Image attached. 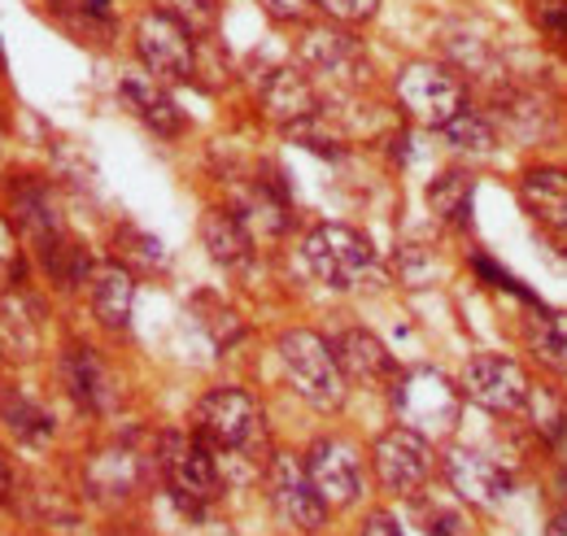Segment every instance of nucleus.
<instances>
[{
  "label": "nucleus",
  "mask_w": 567,
  "mask_h": 536,
  "mask_svg": "<svg viewBox=\"0 0 567 536\" xmlns=\"http://www.w3.org/2000/svg\"><path fill=\"white\" fill-rule=\"evenodd\" d=\"M519 205L550 231H567V171L533 166L519 175Z\"/></svg>",
  "instance_id": "24"
},
{
  "label": "nucleus",
  "mask_w": 567,
  "mask_h": 536,
  "mask_svg": "<svg viewBox=\"0 0 567 536\" xmlns=\"http://www.w3.org/2000/svg\"><path fill=\"white\" fill-rule=\"evenodd\" d=\"M332 353H337L346 380H358V384H384V380L398 375V362H393L389 344L367 328H346L332 340Z\"/></svg>",
  "instance_id": "21"
},
{
  "label": "nucleus",
  "mask_w": 567,
  "mask_h": 536,
  "mask_svg": "<svg viewBox=\"0 0 567 536\" xmlns=\"http://www.w3.org/2000/svg\"><path fill=\"white\" fill-rule=\"evenodd\" d=\"M132 40H136V58L153 79H162V83H193L197 79V35L175 13H166L162 4L144 9L136 18Z\"/></svg>",
  "instance_id": "7"
},
{
  "label": "nucleus",
  "mask_w": 567,
  "mask_h": 536,
  "mask_svg": "<svg viewBox=\"0 0 567 536\" xmlns=\"http://www.w3.org/2000/svg\"><path fill=\"white\" fill-rule=\"evenodd\" d=\"M315 9H323L341 27H358V22H371L380 13V0H315Z\"/></svg>",
  "instance_id": "36"
},
{
  "label": "nucleus",
  "mask_w": 567,
  "mask_h": 536,
  "mask_svg": "<svg viewBox=\"0 0 567 536\" xmlns=\"http://www.w3.org/2000/svg\"><path fill=\"white\" fill-rule=\"evenodd\" d=\"M441 40H445L450 66L467 70V74H485V79H497V74H502L497 53L489 49V40H481V35H476V27L454 22V27H445V31H441Z\"/></svg>",
  "instance_id": "29"
},
{
  "label": "nucleus",
  "mask_w": 567,
  "mask_h": 536,
  "mask_svg": "<svg viewBox=\"0 0 567 536\" xmlns=\"http://www.w3.org/2000/svg\"><path fill=\"white\" fill-rule=\"evenodd\" d=\"M44 349V301L22 284L0 292V358L31 362Z\"/></svg>",
  "instance_id": "17"
},
{
  "label": "nucleus",
  "mask_w": 567,
  "mask_h": 536,
  "mask_svg": "<svg viewBox=\"0 0 567 536\" xmlns=\"http://www.w3.org/2000/svg\"><path fill=\"white\" fill-rule=\"evenodd\" d=\"M44 13L79 44H110L118 31L114 0H44Z\"/></svg>",
  "instance_id": "23"
},
{
  "label": "nucleus",
  "mask_w": 567,
  "mask_h": 536,
  "mask_svg": "<svg viewBox=\"0 0 567 536\" xmlns=\"http://www.w3.org/2000/svg\"><path fill=\"white\" fill-rule=\"evenodd\" d=\"M87 301H92V315L101 319V328L127 332L132 310H136V275L123 262H96L87 275Z\"/></svg>",
  "instance_id": "20"
},
{
  "label": "nucleus",
  "mask_w": 567,
  "mask_h": 536,
  "mask_svg": "<svg viewBox=\"0 0 567 536\" xmlns=\"http://www.w3.org/2000/svg\"><path fill=\"white\" fill-rule=\"evenodd\" d=\"M463 398L489 410V414H524V405L533 398V380L519 367V358L511 353H476L463 367Z\"/></svg>",
  "instance_id": "9"
},
{
  "label": "nucleus",
  "mask_w": 567,
  "mask_h": 536,
  "mask_svg": "<svg viewBox=\"0 0 567 536\" xmlns=\"http://www.w3.org/2000/svg\"><path fill=\"white\" fill-rule=\"evenodd\" d=\"M202 245L210 249V258L227 270H245L254 262V231L245 227V218L236 209L210 205L202 214Z\"/></svg>",
  "instance_id": "22"
},
{
  "label": "nucleus",
  "mask_w": 567,
  "mask_h": 536,
  "mask_svg": "<svg viewBox=\"0 0 567 536\" xmlns=\"http://www.w3.org/2000/svg\"><path fill=\"white\" fill-rule=\"evenodd\" d=\"M58 375H62V389L71 393V402L83 414H110L118 402V389H114V371L105 367V358L92 349V344H66L62 358H58Z\"/></svg>",
  "instance_id": "15"
},
{
  "label": "nucleus",
  "mask_w": 567,
  "mask_h": 536,
  "mask_svg": "<svg viewBox=\"0 0 567 536\" xmlns=\"http://www.w3.org/2000/svg\"><path fill=\"white\" fill-rule=\"evenodd\" d=\"M118 96H123L127 114H132V118H141L153 135L175 140V135L184 132V110L175 105V96L166 92V83H162V79H153L148 70H144V74H123Z\"/></svg>",
  "instance_id": "19"
},
{
  "label": "nucleus",
  "mask_w": 567,
  "mask_h": 536,
  "mask_svg": "<svg viewBox=\"0 0 567 536\" xmlns=\"http://www.w3.org/2000/svg\"><path fill=\"white\" fill-rule=\"evenodd\" d=\"M9 218H13V227L22 231V240L40 254V249H49L53 240H62V236H71L66 231V218H62V205H58V193H53V184L49 179H40V175H18V179H9Z\"/></svg>",
  "instance_id": "12"
},
{
  "label": "nucleus",
  "mask_w": 567,
  "mask_h": 536,
  "mask_svg": "<svg viewBox=\"0 0 567 536\" xmlns=\"http://www.w3.org/2000/svg\"><path fill=\"white\" fill-rule=\"evenodd\" d=\"M202 323L210 328L218 349H227L231 340H240V332H245V323H240V319H236V310H227V306H214V315L210 319H202Z\"/></svg>",
  "instance_id": "38"
},
{
  "label": "nucleus",
  "mask_w": 567,
  "mask_h": 536,
  "mask_svg": "<svg viewBox=\"0 0 567 536\" xmlns=\"http://www.w3.org/2000/svg\"><path fill=\"white\" fill-rule=\"evenodd\" d=\"M524 344L542 367L567 371V310L537 306V315L524 323Z\"/></svg>",
  "instance_id": "28"
},
{
  "label": "nucleus",
  "mask_w": 567,
  "mask_h": 536,
  "mask_svg": "<svg viewBox=\"0 0 567 536\" xmlns=\"http://www.w3.org/2000/svg\"><path fill=\"white\" fill-rule=\"evenodd\" d=\"M371 463H375V475H380L384 493H393V497H415L427 484L432 467H436L432 441L420 436V432H411V427H402V423H393L389 432L375 436Z\"/></svg>",
  "instance_id": "10"
},
{
  "label": "nucleus",
  "mask_w": 567,
  "mask_h": 536,
  "mask_svg": "<svg viewBox=\"0 0 567 536\" xmlns=\"http://www.w3.org/2000/svg\"><path fill=\"white\" fill-rule=\"evenodd\" d=\"M546 536H567V511H559V515L546 524Z\"/></svg>",
  "instance_id": "42"
},
{
  "label": "nucleus",
  "mask_w": 567,
  "mask_h": 536,
  "mask_svg": "<svg viewBox=\"0 0 567 536\" xmlns=\"http://www.w3.org/2000/svg\"><path fill=\"white\" fill-rule=\"evenodd\" d=\"M301 258L310 275L337 292H350L358 288L371 270H375V249L371 240L350 227V223H319L315 231H306L301 240Z\"/></svg>",
  "instance_id": "6"
},
{
  "label": "nucleus",
  "mask_w": 567,
  "mask_h": 536,
  "mask_svg": "<svg viewBox=\"0 0 567 536\" xmlns=\"http://www.w3.org/2000/svg\"><path fill=\"white\" fill-rule=\"evenodd\" d=\"M441 467H445L450 488H454L463 502L481 506V511L502 506V497L511 493V475L497 467L489 454H481V450H463V445H454V450H445Z\"/></svg>",
  "instance_id": "18"
},
{
  "label": "nucleus",
  "mask_w": 567,
  "mask_h": 536,
  "mask_svg": "<svg viewBox=\"0 0 567 536\" xmlns=\"http://www.w3.org/2000/svg\"><path fill=\"white\" fill-rule=\"evenodd\" d=\"M114 262H123V267L132 270H162L166 267V249H162V240H153L148 231L141 227H132V223H123L118 231H114Z\"/></svg>",
  "instance_id": "32"
},
{
  "label": "nucleus",
  "mask_w": 567,
  "mask_h": 536,
  "mask_svg": "<svg viewBox=\"0 0 567 536\" xmlns=\"http://www.w3.org/2000/svg\"><path fill=\"white\" fill-rule=\"evenodd\" d=\"M166 13H175L193 35H210L214 18H218V4L214 0H162Z\"/></svg>",
  "instance_id": "35"
},
{
  "label": "nucleus",
  "mask_w": 567,
  "mask_h": 536,
  "mask_svg": "<svg viewBox=\"0 0 567 536\" xmlns=\"http://www.w3.org/2000/svg\"><path fill=\"white\" fill-rule=\"evenodd\" d=\"M389 402H393V414H398L402 427L436 441V436H450L458 427L463 389H454L436 367H411L393 380Z\"/></svg>",
  "instance_id": "4"
},
{
  "label": "nucleus",
  "mask_w": 567,
  "mask_h": 536,
  "mask_svg": "<svg viewBox=\"0 0 567 536\" xmlns=\"http://www.w3.org/2000/svg\"><path fill=\"white\" fill-rule=\"evenodd\" d=\"M472 197H476V179H472L467 171H458V166L441 171V175L427 184V209H432L445 227H454V231H463V227L472 223Z\"/></svg>",
  "instance_id": "27"
},
{
  "label": "nucleus",
  "mask_w": 567,
  "mask_h": 536,
  "mask_svg": "<svg viewBox=\"0 0 567 536\" xmlns=\"http://www.w3.org/2000/svg\"><path fill=\"white\" fill-rule=\"evenodd\" d=\"M153 467L162 471L171 497L179 502V511L188 515H206L214 502L223 497V471L218 454L188 427V432H162L157 450H153Z\"/></svg>",
  "instance_id": "2"
},
{
  "label": "nucleus",
  "mask_w": 567,
  "mask_h": 536,
  "mask_svg": "<svg viewBox=\"0 0 567 536\" xmlns=\"http://www.w3.org/2000/svg\"><path fill=\"white\" fill-rule=\"evenodd\" d=\"M393 96L411 123L432 127V132H441L445 123H454L472 105L467 83L445 62H406L393 79Z\"/></svg>",
  "instance_id": "5"
},
{
  "label": "nucleus",
  "mask_w": 567,
  "mask_h": 536,
  "mask_svg": "<svg viewBox=\"0 0 567 536\" xmlns=\"http://www.w3.org/2000/svg\"><path fill=\"white\" fill-rule=\"evenodd\" d=\"M0 419L22 445H49L58 436V419L44 402H35L18 384H0Z\"/></svg>",
  "instance_id": "25"
},
{
  "label": "nucleus",
  "mask_w": 567,
  "mask_h": 536,
  "mask_svg": "<svg viewBox=\"0 0 567 536\" xmlns=\"http://www.w3.org/2000/svg\"><path fill=\"white\" fill-rule=\"evenodd\" d=\"M27 279V254H22V231L13 227V218L0 209V292L18 288Z\"/></svg>",
  "instance_id": "33"
},
{
  "label": "nucleus",
  "mask_w": 567,
  "mask_h": 536,
  "mask_svg": "<svg viewBox=\"0 0 567 536\" xmlns=\"http://www.w3.org/2000/svg\"><path fill=\"white\" fill-rule=\"evenodd\" d=\"M472 270H476V275H481V279H485L489 288H497V292H511V297H519L524 306H542V301L533 297V288H524V284H519V279H515L511 270L497 267L489 254H472Z\"/></svg>",
  "instance_id": "34"
},
{
  "label": "nucleus",
  "mask_w": 567,
  "mask_h": 536,
  "mask_svg": "<svg viewBox=\"0 0 567 536\" xmlns=\"http://www.w3.org/2000/svg\"><path fill=\"white\" fill-rule=\"evenodd\" d=\"M9 493H13V467H9V454L0 450V506L9 502Z\"/></svg>",
  "instance_id": "41"
},
{
  "label": "nucleus",
  "mask_w": 567,
  "mask_h": 536,
  "mask_svg": "<svg viewBox=\"0 0 567 536\" xmlns=\"http://www.w3.org/2000/svg\"><path fill=\"white\" fill-rule=\"evenodd\" d=\"M267 488H271L276 515H280L288 528H297V533H319L328 524V515H332V506L319 497V488H315L306 463L292 458V454H276L267 463Z\"/></svg>",
  "instance_id": "11"
},
{
  "label": "nucleus",
  "mask_w": 567,
  "mask_h": 536,
  "mask_svg": "<svg viewBox=\"0 0 567 536\" xmlns=\"http://www.w3.org/2000/svg\"><path fill=\"white\" fill-rule=\"evenodd\" d=\"M306 471L319 488V497L332 506V511H350L358 497H362V458L346 436H319L310 441L306 450Z\"/></svg>",
  "instance_id": "13"
},
{
  "label": "nucleus",
  "mask_w": 567,
  "mask_h": 536,
  "mask_svg": "<svg viewBox=\"0 0 567 536\" xmlns=\"http://www.w3.org/2000/svg\"><path fill=\"white\" fill-rule=\"evenodd\" d=\"M497 110H502V123L515 140L537 144V140H550L559 132V110H550V101L537 92H502Z\"/></svg>",
  "instance_id": "26"
},
{
  "label": "nucleus",
  "mask_w": 567,
  "mask_h": 536,
  "mask_svg": "<svg viewBox=\"0 0 567 536\" xmlns=\"http://www.w3.org/2000/svg\"><path fill=\"white\" fill-rule=\"evenodd\" d=\"M258 4H262V13H267L271 22H280V27L306 22L310 9H315V0H258Z\"/></svg>",
  "instance_id": "39"
},
{
  "label": "nucleus",
  "mask_w": 567,
  "mask_h": 536,
  "mask_svg": "<svg viewBox=\"0 0 567 536\" xmlns=\"http://www.w3.org/2000/svg\"><path fill=\"white\" fill-rule=\"evenodd\" d=\"M40 258V267L49 270V279L62 288V292H74V288H83L87 284V275H92V254L74 240V236H62V240H53L49 249H40L35 254Z\"/></svg>",
  "instance_id": "31"
},
{
  "label": "nucleus",
  "mask_w": 567,
  "mask_h": 536,
  "mask_svg": "<svg viewBox=\"0 0 567 536\" xmlns=\"http://www.w3.org/2000/svg\"><path fill=\"white\" fill-rule=\"evenodd\" d=\"M148 463H153V458H144L136 445L114 441V445L87 454V463H83V488H87L92 502H101V506H118V502L136 497V493L144 488Z\"/></svg>",
  "instance_id": "14"
},
{
  "label": "nucleus",
  "mask_w": 567,
  "mask_h": 536,
  "mask_svg": "<svg viewBox=\"0 0 567 536\" xmlns=\"http://www.w3.org/2000/svg\"><path fill=\"white\" fill-rule=\"evenodd\" d=\"M420 519H424L427 536H472L467 519H463L454 506H424V511H420Z\"/></svg>",
  "instance_id": "37"
},
{
  "label": "nucleus",
  "mask_w": 567,
  "mask_h": 536,
  "mask_svg": "<svg viewBox=\"0 0 567 536\" xmlns=\"http://www.w3.org/2000/svg\"><path fill=\"white\" fill-rule=\"evenodd\" d=\"M362 536H402V528H398V519L389 511H371L362 519Z\"/></svg>",
  "instance_id": "40"
},
{
  "label": "nucleus",
  "mask_w": 567,
  "mask_h": 536,
  "mask_svg": "<svg viewBox=\"0 0 567 536\" xmlns=\"http://www.w3.org/2000/svg\"><path fill=\"white\" fill-rule=\"evenodd\" d=\"M297 58L310 70V79H328L341 92H358L371 83V58L350 31H341V22H323V27H306V35L297 40Z\"/></svg>",
  "instance_id": "8"
},
{
  "label": "nucleus",
  "mask_w": 567,
  "mask_h": 536,
  "mask_svg": "<svg viewBox=\"0 0 567 536\" xmlns=\"http://www.w3.org/2000/svg\"><path fill=\"white\" fill-rule=\"evenodd\" d=\"M193 432L227 458H254L267 450V419L254 393L236 384H218L193 405Z\"/></svg>",
  "instance_id": "1"
},
{
  "label": "nucleus",
  "mask_w": 567,
  "mask_h": 536,
  "mask_svg": "<svg viewBox=\"0 0 567 536\" xmlns=\"http://www.w3.org/2000/svg\"><path fill=\"white\" fill-rule=\"evenodd\" d=\"M441 135H445V144H450L454 153H467V157H494L497 144H502L494 118L481 114V110H472V105H467L454 123H445Z\"/></svg>",
  "instance_id": "30"
},
{
  "label": "nucleus",
  "mask_w": 567,
  "mask_h": 536,
  "mask_svg": "<svg viewBox=\"0 0 567 536\" xmlns=\"http://www.w3.org/2000/svg\"><path fill=\"white\" fill-rule=\"evenodd\" d=\"M276 353H280V367L292 384V393L306 405L332 414L346 405V371L332 353V340H323L310 328H288V332L276 340Z\"/></svg>",
  "instance_id": "3"
},
{
  "label": "nucleus",
  "mask_w": 567,
  "mask_h": 536,
  "mask_svg": "<svg viewBox=\"0 0 567 536\" xmlns=\"http://www.w3.org/2000/svg\"><path fill=\"white\" fill-rule=\"evenodd\" d=\"M258 105H262V114L284 127V132H292V127H301V123H310V118H319L323 114V101H319V87H315V79L306 74V66H276L267 79H262V87H258Z\"/></svg>",
  "instance_id": "16"
}]
</instances>
